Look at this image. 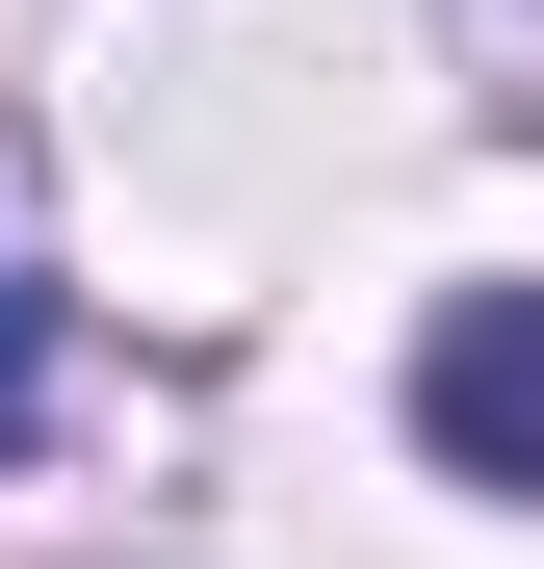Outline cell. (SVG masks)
<instances>
[{"mask_svg": "<svg viewBox=\"0 0 544 569\" xmlns=\"http://www.w3.org/2000/svg\"><path fill=\"white\" fill-rule=\"evenodd\" d=\"M415 440L467 466V492H544V284H467V311L415 337Z\"/></svg>", "mask_w": 544, "mask_h": 569, "instance_id": "6da1fadb", "label": "cell"}, {"mask_svg": "<svg viewBox=\"0 0 544 569\" xmlns=\"http://www.w3.org/2000/svg\"><path fill=\"white\" fill-rule=\"evenodd\" d=\"M27 415H52V284L0 259V440H27Z\"/></svg>", "mask_w": 544, "mask_h": 569, "instance_id": "7a4b0ae2", "label": "cell"}]
</instances>
